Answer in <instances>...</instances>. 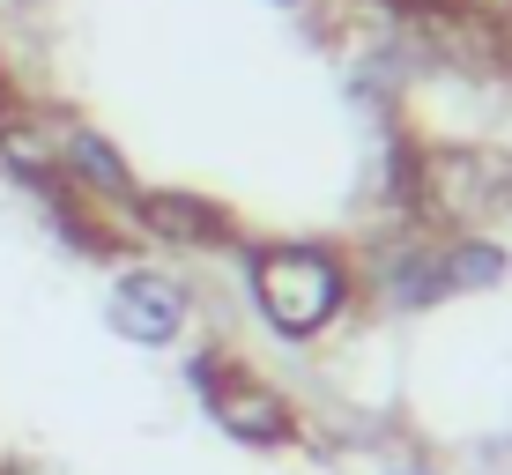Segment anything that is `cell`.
Segmentation results:
<instances>
[{"label": "cell", "mask_w": 512, "mask_h": 475, "mask_svg": "<svg viewBox=\"0 0 512 475\" xmlns=\"http://www.w3.org/2000/svg\"><path fill=\"white\" fill-rule=\"evenodd\" d=\"M245 305L275 342L312 349L357 312V260L327 238H260L245 253Z\"/></svg>", "instance_id": "obj_1"}, {"label": "cell", "mask_w": 512, "mask_h": 475, "mask_svg": "<svg viewBox=\"0 0 512 475\" xmlns=\"http://www.w3.org/2000/svg\"><path fill=\"white\" fill-rule=\"evenodd\" d=\"M512 208V156L483 142H423L409 164V216L423 231H490Z\"/></svg>", "instance_id": "obj_2"}, {"label": "cell", "mask_w": 512, "mask_h": 475, "mask_svg": "<svg viewBox=\"0 0 512 475\" xmlns=\"http://www.w3.org/2000/svg\"><path fill=\"white\" fill-rule=\"evenodd\" d=\"M193 394H201L208 424H216L231 446L245 453H282L305 438V416H297V401L282 394V386L268 372H253L245 357H231V349H201V357L186 364Z\"/></svg>", "instance_id": "obj_3"}, {"label": "cell", "mask_w": 512, "mask_h": 475, "mask_svg": "<svg viewBox=\"0 0 512 475\" xmlns=\"http://www.w3.org/2000/svg\"><path fill=\"white\" fill-rule=\"evenodd\" d=\"M193 320H201V297H193L186 268H171V260L141 253L104 275V327L127 349H179Z\"/></svg>", "instance_id": "obj_4"}, {"label": "cell", "mask_w": 512, "mask_h": 475, "mask_svg": "<svg viewBox=\"0 0 512 475\" xmlns=\"http://www.w3.org/2000/svg\"><path fill=\"white\" fill-rule=\"evenodd\" d=\"M127 231L149 245V253H223L238 238V216L208 193H186V186H141L127 201Z\"/></svg>", "instance_id": "obj_5"}, {"label": "cell", "mask_w": 512, "mask_h": 475, "mask_svg": "<svg viewBox=\"0 0 512 475\" xmlns=\"http://www.w3.org/2000/svg\"><path fill=\"white\" fill-rule=\"evenodd\" d=\"M60 193L82 201L90 216H127V201L141 193V179H134L127 149H119L104 127L60 112Z\"/></svg>", "instance_id": "obj_6"}, {"label": "cell", "mask_w": 512, "mask_h": 475, "mask_svg": "<svg viewBox=\"0 0 512 475\" xmlns=\"http://www.w3.org/2000/svg\"><path fill=\"white\" fill-rule=\"evenodd\" d=\"M438 268H446V297H490V290H505L512 253L490 231H453V238H438Z\"/></svg>", "instance_id": "obj_7"}, {"label": "cell", "mask_w": 512, "mask_h": 475, "mask_svg": "<svg viewBox=\"0 0 512 475\" xmlns=\"http://www.w3.org/2000/svg\"><path fill=\"white\" fill-rule=\"evenodd\" d=\"M401 8H468V15H505L512 0H401Z\"/></svg>", "instance_id": "obj_8"}, {"label": "cell", "mask_w": 512, "mask_h": 475, "mask_svg": "<svg viewBox=\"0 0 512 475\" xmlns=\"http://www.w3.org/2000/svg\"><path fill=\"white\" fill-rule=\"evenodd\" d=\"M386 475H438L431 461H409V453H401V461H386Z\"/></svg>", "instance_id": "obj_9"}, {"label": "cell", "mask_w": 512, "mask_h": 475, "mask_svg": "<svg viewBox=\"0 0 512 475\" xmlns=\"http://www.w3.org/2000/svg\"><path fill=\"white\" fill-rule=\"evenodd\" d=\"M268 8H282V15H305V8H320V0H268Z\"/></svg>", "instance_id": "obj_10"}, {"label": "cell", "mask_w": 512, "mask_h": 475, "mask_svg": "<svg viewBox=\"0 0 512 475\" xmlns=\"http://www.w3.org/2000/svg\"><path fill=\"white\" fill-rule=\"evenodd\" d=\"M0 97H8V52H0Z\"/></svg>", "instance_id": "obj_11"}, {"label": "cell", "mask_w": 512, "mask_h": 475, "mask_svg": "<svg viewBox=\"0 0 512 475\" xmlns=\"http://www.w3.org/2000/svg\"><path fill=\"white\" fill-rule=\"evenodd\" d=\"M8 8H45V0H8Z\"/></svg>", "instance_id": "obj_12"}]
</instances>
